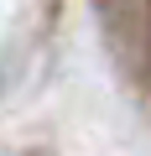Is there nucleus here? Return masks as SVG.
<instances>
[{
    "label": "nucleus",
    "mask_w": 151,
    "mask_h": 156,
    "mask_svg": "<svg viewBox=\"0 0 151 156\" xmlns=\"http://www.w3.org/2000/svg\"><path fill=\"white\" fill-rule=\"evenodd\" d=\"M99 21L115 62L130 78H151V0H99Z\"/></svg>",
    "instance_id": "nucleus-1"
}]
</instances>
